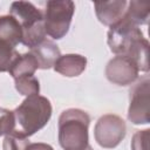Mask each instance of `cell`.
Returning a JSON list of instances; mask_svg holds the SVG:
<instances>
[{
    "mask_svg": "<svg viewBox=\"0 0 150 150\" xmlns=\"http://www.w3.org/2000/svg\"><path fill=\"white\" fill-rule=\"evenodd\" d=\"M9 13L21 27V43L32 49L46 40L43 13L32 2L14 1L11 5Z\"/></svg>",
    "mask_w": 150,
    "mask_h": 150,
    "instance_id": "obj_4",
    "label": "cell"
},
{
    "mask_svg": "<svg viewBox=\"0 0 150 150\" xmlns=\"http://www.w3.org/2000/svg\"><path fill=\"white\" fill-rule=\"evenodd\" d=\"M19 55L15 47L11 46L7 42L0 41V71H8L12 62Z\"/></svg>",
    "mask_w": 150,
    "mask_h": 150,
    "instance_id": "obj_17",
    "label": "cell"
},
{
    "mask_svg": "<svg viewBox=\"0 0 150 150\" xmlns=\"http://www.w3.org/2000/svg\"><path fill=\"white\" fill-rule=\"evenodd\" d=\"M108 45L112 53L131 59L139 70L149 69V42L139 29V26L125 15L110 26L108 32Z\"/></svg>",
    "mask_w": 150,
    "mask_h": 150,
    "instance_id": "obj_1",
    "label": "cell"
},
{
    "mask_svg": "<svg viewBox=\"0 0 150 150\" xmlns=\"http://www.w3.org/2000/svg\"><path fill=\"white\" fill-rule=\"evenodd\" d=\"M125 123L120 116L107 114L101 116L96 122L94 136L98 145L105 149H111L120 144L125 136Z\"/></svg>",
    "mask_w": 150,
    "mask_h": 150,
    "instance_id": "obj_6",
    "label": "cell"
},
{
    "mask_svg": "<svg viewBox=\"0 0 150 150\" xmlns=\"http://www.w3.org/2000/svg\"><path fill=\"white\" fill-rule=\"evenodd\" d=\"M14 81H15V89L19 91V94L25 96L39 95L40 84H39V80L34 75L18 77Z\"/></svg>",
    "mask_w": 150,
    "mask_h": 150,
    "instance_id": "obj_16",
    "label": "cell"
},
{
    "mask_svg": "<svg viewBox=\"0 0 150 150\" xmlns=\"http://www.w3.org/2000/svg\"><path fill=\"white\" fill-rule=\"evenodd\" d=\"M87 66V59L80 54H66L61 55L54 63V70L59 74L74 77L81 75Z\"/></svg>",
    "mask_w": 150,
    "mask_h": 150,
    "instance_id": "obj_10",
    "label": "cell"
},
{
    "mask_svg": "<svg viewBox=\"0 0 150 150\" xmlns=\"http://www.w3.org/2000/svg\"><path fill=\"white\" fill-rule=\"evenodd\" d=\"M138 73L139 69L136 63L131 59L122 55L111 59L105 67L107 79L117 86L131 84L138 77Z\"/></svg>",
    "mask_w": 150,
    "mask_h": 150,
    "instance_id": "obj_8",
    "label": "cell"
},
{
    "mask_svg": "<svg viewBox=\"0 0 150 150\" xmlns=\"http://www.w3.org/2000/svg\"><path fill=\"white\" fill-rule=\"evenodd\" d=\"M149 77H144L130 90L128 118L134 124L149 123Z\"/></svg>",
    "mask_w": 150,
    "mask_h": 150,
    "instance_id": "obj_7",
    "label": "cell"
},
{
    "mask_svg": "<svg viewBox=\"0 0 150 150\" xmlns=\"http://www.w3.org/2000/svg\"><path fill=\"white\" fill-rule=\"evenodd\" d=\"M15 129L14 111L0 108V136H6Z\"/></svg>",
    "mask_w": 150,
    "mask_h": 150,
    "instance_id": "obj_18",
    "label": "cell"
},
{
    "mask_svg": "<svg viewBox=\"0 0 150 150\" xmlns=\"http://www.w3.org/2000/svg\"><path fill=\"white\" fill-rule=\"evenodd\" d=\"M89 115L70 108L61 112L59 117V143L64 150H84L88 143Z\"/></svg>",
    "mask_w": 150,
    "mask_h": 150,
    "instance_id": "obj_3",
    "label": "cell"
},
{
    "mask_svg": "<svg viewBox=\"0 0 150 150\" xmlns=\"http://www.w3.org/2000/svg\"><path fill=\"white\" fill-rule=\"evenodd\" d=\"M22 30L19 22L11 15L0 16V41L7 42L13 47H16L21 42Z\"/></svg>",
    "mask_w": 150,
    "mask_h": 150,
    "instance_id": "obj_13",
    "label": "cell"
},
{
    "mask_svg": "<svg viewBox=\"0 0 150 150\" xmlns=\"http://www.w3.org/2000/svg\"><path fill=\"white\" fill-rule=\"evenodd\" d=\"M98 20L105 26H112L122 19L127 11L128 2L125 0L98 1L94 4Z\"/></svg>",
    "mask_w": 150,
    "mask_h": 150,
    "instance_id": "obj_9",
    "label": "cell"
},
{
    "mask_svg": "<svg viewBox=\"0 0 150 150\" xmlns=\"http://www.w3.org/2000/svg\"><path fill=\"white\" fill-rule=\"evenodd\" d=\"M149 129L138 130L131 141V150H149Z\"/></svg>",
    "mask_w": 150,
    "mask_h": 150,
    "instance_id": "obj_19",
    "label": "cell"
},
{
    "mask_svg": "<svg viewBox=\"0 0 150 150\" xmlns=\"http://www.w3.org/2000/svg\"><path fill=\"white\" fill-rule=\"evenodd\" d=\"M149 9H150L149 4L141 2V1H130L128 2L124 15L137 26H141V25L148 23Z\"/></svg>",
    "mask_w": 150,
    "mask_h": 150,
    "instance_id": "obj_14",
    "label": "cell"
},
{
    "mask_svg": "<svg viewBox=\"0 0 150 150\" xmlns=\"http://www.w3.org/2000/svg\"><path fill=\"white\" fill-rule=\"evenodd\" d=\"M30 53L35 56L40 69H49L61 56L57 45L50 40H43L40 45L32 48Z\"/></svg>",
    "mask_w": 150,
    "mask_h": 150,
    "instance_id": "obj_11",
    "label": "cell"
},
{
    "mask_svg": "<svg viewBox=\"0 0 150 150\" xmlns=\"http://www.w3.org/2000/svg\"><path fill=\"white\" fill-rule=\"evenodd\" d=\"M52 116V104L49 100L41 95L27 96L14 110L15 130L27 137L42 129Z\"/></svg>",
    "mask_w": 150,
    "mask_h": 150,
    "instance_id": "obj_2",
    "label": "cell"
},
{
    "mask_svg": "<svg viewBox=\"0 0 150 150\" xmlns=\"http://www.w3.org/2000/svg\"><path fill=\"white\" fill-rule=\"evenodd\" d=\"M30 142L28 137L18 130H13L11 134L5 136L2 149L4 150H29Z\"/></svg>",
    "mask_w": 150,
    "mask_h": 150,
    "instance_id": "obj_15",
    "label": "cell"
},
{
    "mask_svg": "<svg viewBox=\"0 0 150 150\" xmlns=\"http://www.w3.org/2000/svg\"><path fill=\"white\" fill-rule=\"evenodd\" d=\"M29 150H54V149L46 143H30Z\"/></svg>",
    "mask_w": 150,
    "mask_h": 150,
    "instance_id": "obj_20",
    "label": "cell"
},
{
    "mask_svg": "<svg viewBox=\"0 0 150 150\" xmlns=\"http://www.w3.org/2000/svg\"><path fill=\"white\" fill-rule=\"evenodd\" d=\"M75 12V4L70 0L47 1L43 9L46 34L53 39H62L69 30Z\"/></svg>",
    "mask_w": 150,
    "mask_h": 150,
    "instance_id": "obj_5",
    "label": "cell"
},
{
    "mask_svg": "<svg viewBox=\"0 0 150 150\" xmlns=\"http://www.w3.org/2000/svg\"><path fill=\"white\" fill-rule=\"evenodd\" d=\"M84 150H93V148H91V146H90V145H88V146H87V148H86V149H84Z\"/></svg>",
    "mask_w": 150,
    "mask_h": 150,
    "instance_id": "obj_21",
    "label": "cell"
},
{
    "mask_svg": "<svg viewBox=\"0 0 150 150\" xmlns=\"http://www.w3.org/2000/svg\"><path fill=\"white\" fill-rule=\"evenodd\" d=\"M39 68L38 61L35 59V56L28 52L25 54H19L15 60L12 62L8 73L9 75L15 80L18 77H22V76H29V75H34L35 70Z\"/></svg>",
    "mask_w": 150,
    "mask_h": 150,
    "instance_id": "obj_12",
    "label": "cell"
}]
</instances>
